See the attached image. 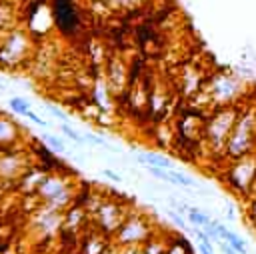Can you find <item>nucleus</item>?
<instances>
[{"instance_id":"obj_25","label":"nucleus","mask_w":256,"mask_h":254,"mask_svg":"<svg viewBox=\"0 0 256 254\" xmlns=\"http://www.w3.org/2000/svg\"><path fill=\"white\" fill-rule=\"evenodd\" d=\"M168 216L172 218V222H174L176 226H180V228H184V226H186V224H184V220H182V216H178L174 210H168Z\"/></svg>"},{"instance_id":"obj_5","label":"nucleus","mask_w":256,"mask_h":254,"mask_svg":"<svg viewBox=\"0 0 256 254\" xmlns=\"http://www.w3.org/2000/svg\"><path fill=\"white\" fill-rule=\"evenodd\" d=\"M152 234L150 228V220L142 214H128L124 218V222L120 224V228L116 230V246H140L148 236Z\"/></svg>"},{"instance_id":"obj_2","label":"nucleus","mask_w":256,"mask_h":254,"mask_svg":"<svg viewBox=\"0 0 256 254\" xmlns=\"http://www.w3.org/2000/svg\"><path fill=\"white\" fill-rule=\"evenodd\" d=\"M240 112L236 110L234 104L228 106H216V110L210 112V116L206 114V122H204V138L208 140V146L212 150H222L226 148V142L232 134V128L238 120Z\"/></svg>"},{"instance_id":"obj_29","label":"nucleus","mask_w":256,"mask_h":254,"mask_svg":"<svg viewBox=\"0 0 256 254\" xmlns=\"http://www.w3.org/2000/svg\"><path fill=\"white\" fill-rule=\"evenodd\" d=\"M0 152H2V150H0Z\"/></svg>"},{"instance_id":"obj_16","label":"nucleus","mask_w":256,"mask_h":254,"mask_svg":"<svg viewBox=\"0 0 256 254\" xmlns=\"http://www.w3.org/2000/svg\"><path fill=\"white\" fill-rule=\"evenodd\" d=\"M10 18H12V8L6 2H0V36L6 34V28L10 24Z\"/></svg>"},{"instance_id":"obj_26","label":"nucleus","mask_w":256,"mask_h":254,"mask_svg":"<svg viewBox=\"0 0 256 254\" xmlns=\"http://www.w3.org/2000/svg\"><path fill=\"white\" fill-rule=\"evenodd\" d=\"M198 250H200V254H214V250H212V244H210V242H200Z\"/></svg>"},{"instance_id":"obj_18","label":"nucleus","mask_w":256,"mask_h":254,"mask_svg":"<svg viewBox=\"0 0 256 254\" xmlns=\"http://www.w3.org/2000/svg\"><path fill=\"white\" fill-rule=\"evenodd\" d=\"M60 132H62L64 136H68L72 142H76L78 146H80V144H84V136H80L74 128H70V126H68V124H64V122H62V126H60Z\"/></svg>"},{"instance_id":"obj_10","label":"nucleus","mask_w":256,"mask_h":254,"mask_svg":"<svg viewBox=\"0 0 256 254\" xmlns=\"http://www.w3.org/2000/svg\"><path fill=\"white\" fill-rule=\"evenodd\" d=\"M22 138V128L8 116L0 114V150L16 148Z\"/></svg>"},{"instance_id":"obj_7","label":"nucleus","mask_w":256,"mask_h":254,"mask_svg":"<svg viewBox=\"0 0 256 254\" xmlns=\"http://www.w3.org/2000/svg\"><path fill=\"white\" fill-rule=\"evenodd\" d=\"M208 100H212L216 106H228L238 100L242 94V82L228 74H216L206 82Z\"/></svg>"},{"instance_id":"obj_1","label":"nucleus","mask_w":256,"mask_h":254,"mask_svg":"<svg viewBox=\"0 0 256 254\" xmlns=\"http://www.w3.org/2000/svg\"><path fill=\"white\" fill-rule=\"evenodd\" d=\"M36 196L40 198V204H44L52 210L64 212L74 202L76 190L64 174H60L58 170H52V172H46V176L42 178V182L36 190Z\"/></svg>"},{"instance_id":"obj_24","label":"nucleus","mask_w":256,"mask_h":254,"mask_svg":"<svg viewBox=\"0 0 256 254\" xmlns=\"http://www.w3.org/2000/svg\"><path fill=\"white\" fill-rule=\"evenodd\" d=\"M118 254H142V250H140V246H122L118 250Z\"/></svg>"},{"instance_id":"obj_21","label":"nucleus","mask_w":256,"mask_h":254,"mask_svg":"<svg viewBox=\"0 0 256 254\" xmlns=\"http://www.w3.org/2000/svg\"><path fill=\"white\" fill-rule=\"evenodd\" d=\"M48 110H50V114H52V116H56L58 120H62L64 124H68V116H66V114H64V112L60 110V108H56V106H52V104H48Z\"/></svg>"},{"instance_id":"obj_15","label":"nucleus","mask_w":256,"mask_h":254,"mask_svg":"<svg viewBox=\"0 0 256 254\" xmlns=\"http://www.w3.org/2000/svg\"><path fill=\"white\" fill-rule=\"evenodd\" d=\"M8 106H10V110H12V112L22 114V116H24L28 110H32V108H30V102H28L26 98H22V96H14V98H10Z\"/></svg>"},{"instance_id":"obj_17","label":"nucleus","mask_w":256,"mask_h":254,"mask_svg":"<svg viewBox=\"0 0 256 254\" xmlns=\"http://www.w3.org/2000/svg\"><path fill=\"white\" fill-rule=\"evenodd\" d=\"M42 140L46 142V146H48L52 152H66V146H64V142H62L58 136H52V134H44V136H42Z\"/></svg>"},{"instance_id":"obj_8","label":"nucleus","mask_w":256,"mask_h":254,"mask_svg":"<svg viewBox=\"0 0 256 254\" xmlns=\"http://www.w3.org/2000/svg\"><path fill=\"white\" fill-rule=\"evenodd\" d=\"M32 164L28 162V154L20 148H10L0 152V180L16 182Z\"/></svg>"},{"instance_id":"obj_6","label":"nucleus","mask_w":256,"mask_h":254,"mask_svg":"<svg viewBox=\"0 0 256 254\" xmlns=\"http://www.w3.org/2000/svg\"><path fill=\"white\" fill-rule=\"evenodd\" d=\"M226 182L236 194H248L256 184V158L254 156H240L232 162L230 170L226 172Z\"/></svg>"},{"instance_id":"obj_19","label":"nucleus","mask_w":256,"mask_h":254,"mask_svg":"<svg viewBox=\"0 0 256 254\" xmlns=\"http://www.w3.org/2000/svg\"><path fill=\"white\" fill-rule=\"evenodd\" d=\"M170 174H172V178H174V186H176V184L186 186V188H194V186H196V180L190 178V176H184V174H180V172H170Z\"/></svg>"},{"instance_id":"obj_13","label":"nucleus","mask_w":256,"mask_h":254,"mask_svg":"<svg viewBox=\"0 0 256 254\" xmlns=\"http://www.w3.org/2000/svg\"><path fill=\"white\" fill-rule=\"evenodd\" d=\"M224 242H228L238 254H248V248H246V242L236 234V232H232V230H226V234H224V238H222Z\"/></svg>"},{"instance_id":"obj_28","label":"nucleus","mask_w":256,"mask_h":254,"mask_svg":"<svg viewBox=\"0 0 256 254\" xmlns=\"http://www.w3.org/2000/svg\"><path fill=\"white\" fill-rule=\"evenodd\" d=\"M220 248H222V252H224V254H238V252H236L228 242H220Z\"/></svg>"},{"instance_id":"obj_20","label":"nucleus","mask_w":256,"mask_h":254,"mask_svg":"<svg viewBox=\"0 0 256 254\" xmlns=\"http://www.w3.org/2000/svg\"><path fill=\"white\" fill-rule=\"evenodd\" d=\"M144 0H110L108 4L114 6V8H124V10H132L136 6H140Z\"/></svg>"},{"instance_id":"obj_4","label":"nucleus","mask_w":256,"mask_h":254,"mask_svg":"<svg viewBox=\"0 0 256 254\" xmlns=\"http://www.w3.org/2000/svg\"><path fill=\"white\" fill-rule=\"evenodd\" d=\"M90 216L94 220V228H98L102 234L110 236V234H116V230L120 228V224L124 222L128 212L122 208V204L118 200L104 198V200H100V204L94 208V212Z\"/></svg>"},{"instance_id":"obj_27","label":"nucleus","mask_w":256,"mask_h":254,"mask_svg":"<svg viewBox=\"0 0 256 254\" xmlns=\"http://www.w3.org/2000/svg\"><path fill=\"white\" fill-rule=\"evenodd\" d=\"M248 214H250V218H252V222H254V226H256V196L250 200V208H248Z\"/></svg>"},{"instance_id":"obj_11","label":"nucleus","mask_w":256,"mask_h":254,"mask_svg":"<svg viewBox=\"0 0 256 254\" xmlns=\"http://www.w3.org/2000/svg\"><path fill=\"white\" fill-rule=\"evenodd\" d=\"M106 234H102L98 228H94L88 236L82 238L80 242V250L82 254H104L106 248H108V242H106Z\"/></svg>"},{"instance_id":"obj_9","label":"nucleus","mask_w":256,"mask_h":254,"mask_svg":"<svg viewBox=\"0 0 256 254\" xmlns=\"http://www.w3.org/2000/svg\"><path fill=\"white\" fill-rule=\"evenodd\" d=\"M52 20L64 36H72L80 26V16H78V10L72 4V0H54Z\"/></svg>"},{"instance_id":"obj_3","label":"nucleus","mask_w":256,"mask_h":254,"mask_svg":"<svg viewBox=\"0 0 256 254\" xmlns=\"http://www.w3.org/2000/svg\"><path fill=\"white\" fill-rule=\"evenodd\" d=\"M32 54V38L26 30L14 28L0 36V66L2 68H18Z\"/></svg>"},{"instance_id":"obj_12","label":"nucleus","mask_w":256,"mask_h":254,"mask_svg":"<svg viewBox=\"0 0 256 254\" xmlns=\"http://www.w3.org/2000/svg\"><path fill=\"white\" fill-rule=\"evenodd\" d=\"M136 162H138V164H144V166H158V168H166V170H172V168H174L172 160H168L166 156H160V154H152V152L138 154V156H136Z\"/></svg>"},{"instance_id":"obj_22","label":"nucleus","mask_w":256,"mask_h":254,"mask_svg":"<svg viewBox=\"0 0 256 254\" xmlns=\"http://www.w3.org/2000/svg\"><path fill=\"white\" fill-rule=\"evenodd\" d=\"M24 116H26V118H30V120H32V122H34V124H38V126H48V122H46V120H44V118H40V116H38V114H34V112H32V110H28V112H26V114H24Z\"/></svg>"},{"instance_id":"obj_23","label":"nucleus","mask_w":256,"mask_h":254,"mask_svg":"<svg viewBox=\"0 0 256 254\" xmlns=\"http://www.w3.org/2000/svg\"><path fill=\"white\" fill-rule=\"evenodd\" d=\"M102 174H104L106 178H110V180H114V182H122V176H120L118 172H114V170H110V168H104V170H102Z\"/></svg>"},{"instance_id":"obj_14","label":"nucleus","mask_w":256,"mask_h":254,"mask_svg":"<svg viewBox=\"0 0 256 254\" xmlns=\"http://www.w3.org/2000/svg\"><path fill=\"white\" fill-rule=\"evenodd\" d=\"M188 220L194 224V228H198V226H206V224H210V216L206 214V212H202L200 208H188Z\"/></svg>"}]
</instances>
